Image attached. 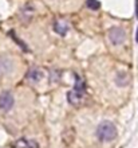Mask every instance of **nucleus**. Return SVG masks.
<instances>
[{
	"label": "nucleus",
	"mask_w": 138,
	"mask_h": 148,
	"mask_svg": "<svg viewBox=\"0 0 138 148\" xmlns=\"http://www.w3.org/2000/svg\"><path fill=\"white\" fill-rule=\"evenodd\" d=\"M32 14H34V8L31 7L30 4L24 5V7L20 10V20L26 23V22H28V20L32 18Z\"/></svg>",
	"instance_id": "0eeeda50"
},
{
	"label": "nucleus",
	"mask_w": 138,
	"mask_h": 148,
	"mask_svg": "<svg viewBox=\"0 0 138 148\" xmlns=\"http://www.w3.org/2000/svg\"><path fill=\"white\" fill-rule=\"evenodd\" d=\"M74 135H75L74 129L73 128H69L65 133H63V141H65V143H67V139H70V143H73V141H74Z\"/></svg>",
	"instance_id": "9b49d317"
},
{
	"label": "nucleus",
	"mask_w": 138,
	"mask_h": 148,
	"mask_svg": "<svg viewBox=\"0 0 138 148\" xmlns=\"http://www.w3.org/2000/svg\"><path fill=\"white\" fill-rule=\"evenodd\" d=\"M74 89L75 90H86V84H84V81L82 79L79 75H75V85H74Z\"/></svg>",
	"instance_id": "1a4fd4ad"
},
{
	"label": "nucleus",
	"mask_w": 138,
	"mask_h": 148,
	"mask_svg": "<svg viewBox=\"0 0 138 148\" xmlns=\"http://www.w3.org/2000/svg\"><path fill=\"white\" fill-rule=\"evenodd\" d=\"M97 136L101 141H111L117 137V129L110 121H102L97 128Z\"/></svg>",
	"instance_id": "f257e3e1"
},
{
	"label": "nucleus",
	"mask_w": 138,
	"mask_h": 148,
	"mask_svg": "<svg viewBox=\"0 0 138 148\" xmlns=\"http://www.w3.org/2000/svg\"><path fill=\"white\" fill-rule=\"evenodd\" d=\"M12 105H14V97L10 92H4L0 94V110L7 112L12 108Z\"/></svg>",
	"instance_id": "20e7f679"
},
{
	"label": "nucleus",
	"mask_w": 138,
	"mask_h": 148,
	"mask_svg": "<svg viewBox=\"0 0 138 148\" xmlns=\"http://www.w3.org/2000/svg\"><path fill=\"white\" fill-rule=\"evenodd\" d=\"M135 7H137V16H138V0H135Z\"/></svg>",
	"instance_id": "ddd939ff"
},
{
	"label": "nucleus",
	"mask_w": 138,
	"mask_h": 148,
	"mask_svg": "<svg viewBox=\"0 0 138 148\" xmlns=\"http://www.w3.org/2000/svg\"><path fill=\"white\" fill-rule=\"evenodd\" d=\"M42 77H43V73L39 67H32V69H30V70L27 71V74H26V78H27L30 82H39L42 79Z\"/></svg>",
	"instance_id": "39448f33"
},
{
	"label": "nucleus",
	"mask_w": 138,
	"mask_h": 148,
	"mask_svg": "<svg viewBox=\"0 0 138 148\" xmlns=\"http://www.w3.org/2000/svg\"><path fill=\"white\" fill-rule=\"evenodd\" d=\"M125 38H126V34L121 27H113L109 31V39L113 45H121L125 42Z\"/></svg>",
	"instance_id": "7ed1b4c3"
},
{
	"label": "nucleus",
	"mask_w": 138,
	"mask_h": 148,
	"mask_svg": "<svg viewBox=\"0 0 138 148\" xmlns=\"http://www.w3.org/2000/svg\"><path fill=\"white\" fill-rule=\"evenodd\" d=\"M15 148H39V144L34 140H27V139H22V140H18L14 144Z\"/></svg>",
	"instance_id": "6e6552de"
},
{
	"label": "nucleus",
	"mask_w": 138,
	"mask_h": 148,
	"mask_svg": "<svg viewBox=\"0 0 138 148\" xmlns=\"http://www.w3.org/2000/svg\"><path fill=\"white\" fill-rule=\"evenodd\" d=\"M86 7L92 10V11H97L101 8V3L98 0H86Z\"/></svg>",
	"instance_id": "9d476101"
},
{
	"label": "nucleus",
	"mask_w": 138,
	"mask_h": 148,
	"mask_svg": "<svg viewBox=\"0 0 138 148\" xmlns=\"http://www.w3.org/2000/svg\"><path fill=\"white\" fill-rule=\"evenodd\" d=\"M67 100H69V102L71 104V105L74 106H81L84 104V101H86V90H70L69 93H67Z\"/></svg>",
	"instance_id": "f03ea898"
},
{
	"label": "nucleus",
	"mask_w": 138,
	"mask_h": 148,
	"mask_svg": "<svg viewBox=\"0 0 138 148\" xmlns=\"http://www.w3.org/2000/svg\"><path fill=\"white\" fill-rule=\"evenodd\" d=\"M58 79H59V71L52 70V71L50 73V81H51V82H56Z\"/></svg>",
	"instance_id": "f8f14e48"
},
{
	"label": "nucleus",
	"mask_w": 138,
	"mask_h": 148,
	"mask_svg": "<svg viewBox=\"0 0 138 148\" xmlns=\"http://www.w3.org/2000/svg\"><path fill=\"white\" fill-rule=\"evenodd\" d=\"M54 31L62 36L66 35V34L69 32V23L65 22V20H61V19L55 20L54 22Z\"/></svg>",
	"instance_id": "423d86ee"
},
{
	"label": "nucleus",
	"mask_w": 138,
	"mask_h": 148,
	"mask_svg": "<svg viewBox=\"0 0 138 148\" xmlns=\"http://www.w3.org/2000/svg\"><path fill=\"white\" fill-rule=\"evenodd\" d=\"M135 40L138 42V28H137V39H135Z\"/></svg>",
	"instance_id": "4468645a"
}]
</instances>
